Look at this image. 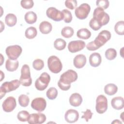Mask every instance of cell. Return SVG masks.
I'll return each mask as SVG.
<instances>
[{
	"mask_svg": "<svg viewBox=\"0 0 124 124\" xmlns=\"http://www.w3.org/2000/svg\"><path fill=\"white\" fill-rule=\"evenodd\" d=\"M47 16L55 21H60L63 20V15L62 11L58 10L56 8L51 7L48 8L46 11Z\"/></svg>",
	"mask_w": 124,
	"mask_h": 124,
	"instance_id": "obj_11",
	"label": "cell"
},
{
	"mask_svg": "<svg viewBox=\"0 0 124 124\" xmlns=\"http://www.w3.org/2000/svg\"><path fill=\"white\" fill-rule=\"evenodd\" d=\"M111 105L112 108L117 110H120L124 107V100L122 97L117 96L111 99Z\"/></svg>",
	"mask_w": 124,
	"mask_h": 124,
	"instance_id": "obj_19",
	"label": "cell"
},
{
	"mask_svg": "<svg viewBox=\"0 0 124 124\" xmlns=\"http://www.w3.org/2000/svg\"><path fill=\"white\" fill-rule=\"evenodd\" d=\"M22 51V47L19 45L10 46L6 47L5 52L9 59L16 60L19 57Z\"/></svg>",
	"mask_w": 124,
	"mask_h": 124,
	"instance_id": "obj_8",
	"label": "cell"
},
{
	"mask_svg": "<svg viewBox=\"0 0 124 124\" xmlns=\"http://www.w3.org/2000/svg\"><path fill=\"white\" fill-rule=\"evenodd\" d=\"M65 121L69 123L76 122L79 118V113L75 109H70L66 111L64 115Z\"/></svg>",
	"mask_w": 124,
	"mask_h": 124,
	"instance_id": "obj_16",
	"label": "cell"
},
{
	"mask_svg": "<svg viewBox=\"0 0 124 124\" xmlns=\"http://www.w3.org/2000/svg\"><path fill=\"white\" fill-rule=\"evenodd\" d=\"M65 6L70 10H74L77 6V1L76 0H67L65 1Z\"/></svg>",
	"mask_w": 124,
	"mask_h": 124,
	"instance_id": "obj_40",
	"label": "cell"
},
{
	"mask_svg": "<svg viewBox=\"0 0 124 124\" xmlns=\"http://www.w3.org/2000/svg\"><path fill=\"white\" fill-rule=\"evenodd\" d=\"M20 80L15 79L11 81H6L2 84L0 87V99L4 96L6 93L10 92L17 89L20 84Z\"/></svg>",
	"mask_w": 124,
	"mask_h": 124,
	"instance_id": "obj_3",
	"label": "cell"
},
{
	"mask_svg": "<svg viewBox=\"0 0 124 124\" xmlns=\"http://www.w3.org/2000/svg\"><path fill=\"white\" fill-rule=\"evenodd\" d=\"M0 56H1V63H0V65H2V62H2V59H3V56H2V54H0Z\"/></svg>",
	"mask_w": 124,
	"mask_h": 124,
	"instance_id": "obj_44",
	"label": "cell"
},
{
	"mask_svg": "<svg viewBox=\"0 0 124 124\" xmlns=\"http://www.w3.org/2000/svg\"><path fill=\"white\" fill-rule=\"evenodd\" d=\"M16 106V99L13 96L8 97L2 103L3 110L6 112L12 111Z\"/></svg>",
	"mask_w": 124,
	"mask_h": 124,
	"instance_id": "obj_13",
	"label": "cell"
},
{
	"mask_svg": "<svg viewBox=\"0 0 124 124\" xmlns=\"http://www.w3.org/2000/svg\"><path fill=\"white\" fill-rule=\"evenodd\" d=\"M112 123H113V124H122V122H120V121H119V120H115L113 122H112Z\"/></svg>",
	"mask_w": 124,
	"mask_h": 124,
	"instance_id": "obj_42",
	"label": "cell"
},
{
	"mask_svg": "<svg viewBox=\"0 0 124 124\" xmlns=\"http://www.w3.org/2000/svg\"><path fill=\"white\" fill-rule=\"evenodd\" d=\"M47 66L49 70L53 73L57 74L61 71L62 65L61 60L56 56H51L47 60Z\"/></svg>",
	"mask_w": 124,
	"mask_h": 124,
	"instance_id": "obj_5",
	"label": "cell"
},
{
	"mask_svg": "<svg viewBox=\"0 0 124 124\" xmlns=\"http://www.w3.org/2000/svg\"><path fill=\"white\" fill-rule=\"evenodd\" d=\"M58 95L57 90L54 87L49 88L46 93L47 97L50 100L55 99Z\"/></svg>",
	"mask_w": 124,
	"mask_h": 124,
	"instance_id": "obj_31",
	"label": "cell"
},
{
	"mask_svg": "<svg viewBox=\"0 0 124 124\" xmlns=\"http://www.w3.org/2000/svg\"><path fill=\"white\" fill-rule=\"evenodd\" d=\"M20 83L24 86L28 87L31 85L32 79L31 76L30 67L27 64H24L21 69V76L20 77Z\"/></svg>",
	"mask_w": 124,
	"mask_h": 124,
	"instance_id": "obj_6",
	"label": "cell"
},
{
	"mask_svg": "<svg viewBox=\"0 0 124 124\" xmlns=\"http://www.w3.org/2000/svg\"><path fill=\"white\" fill-rule=\"evenodd\" d=\"M90 10V6L88 3H84L76 8L75 14L78 18L82 20L87 17Z\"/></svg>",
	"mask_w": 124,
	"mask_h": 124,
	"instance_id": "obj_9",
	"label": "cell"
},
{
	"mask_svg": "<svg viewBox=\"0 0 124 124\" xmlns=\"http://www.w3.org/2000/svg\"><path fill=\"white\" fill-rule=\"evenodd\" d=\"M63 15V20L65 23H69L72 20V15L71 13L67 9H63L62 11Z\"/></svg>",
	"mask_w": 124,
	"mask_h": 124,
	"instance_id": "obj_36",
	"label": "cell"
},
{
	"mask_svg": "<svg viewBox=\"0 0 124 124\" xmlns=\"http://www.w3.org/2000/svg\"><path fill=\"white\" fill-rule=\"evenodd\" d=\"M46 106V100L42 97H37L32 100L31 103V108L38 111L41 112L44 111Z\"/></svg>",
	"mask_w": 124,
	"mask_h": 124,
	"instance_id": "obj_12",
	"label": "cell"
},
{
	"mask_svg": "<svg viewBox=\"0 0 124 124\" xmlns=\"http://www.w3.org/2000/svg\"><path fill=\"white\" fill-rule=\"evenodd\" d=\"M117 86L113 83L108 84L104 87V92L105 93L108 95L115 94L117 92Z\"/></svg>",
	"mask_w": 124,
	"mask_h": 124,
	"instance_id": "obj_24",
	"label": "cell"
},
{
	"mask_svg": "<svg viewBox=\"0 0 124 124\" xmlns=\"http://www.w3.org/2000/svg\"><path fill=\"white\" fill-rule=\"evenodd\" d=\"M18 102L21 107H26L30 102L29 97L25 94H21L18 97Z\"/></svg>",
	"mask_w": 124,
	"mask_h": 124,
	"instance_id": "obj_32",
	"label": "cell"
},
{
	"mask_svg": "<svg viewBox=\"0 0 124 124\" xmlns=\"http://www.w3.org/2000/svg\"><path fill=\"white\" fill-rule=\"evenodd\" d=\"M32 66L33 68L37 71L41 70L44 66V61L40 59H36L33 62Z\"/></svg>",
	"mask_w": 124,
	"mask_h": 124,
	"instance_id": "obj_35",
	"label": "cell"
},
{
	"mask_svg": "<svg viewBox=\"0 0 124 124\" xmlns=\"http://www.w3.org/2000/svg\"><path fill=\"white\" fill-rule=\"evenodd\" d=\"M93 18L95 19L102 26L107 25L109 21V15L100 7H97L94 9L93 13Z\"/></svg>",
	"mask_w": 124,
	"mask_h": 124,
	"instance_id": "obj_4",
	"label": "cell"
},
{
	"mask_svg": "<svg viewBox=\"0 0 124 124\" xmlns=\"http://www.w3.org/2000/svg\"><path fill=\"white\" fill-rule=\"evenodd\" d=\"M85 46V43L82 40L72 41L69 43L68 49L71 53H76L82 50Z\"/></svg>",
	"mask_w": 124,
	"mask_h": 124,
	"instance_id": "obj_14",
	"label": "cell"
},
{
	"mask_svg": "<svg viewBox=\"0 0 124 124\" xmlns=\"http://www.w3.org/2000/svg\"><path fill=\"white\" fill-rule=\"evenodd\" d=\"M101 56L97 52H94L91 54L89 57V63L93 67H98L101 64Z\"/></svg>",
	"mask_w": 124,
	"mask_h": 124,
	"instance_id": "obj_18",
	"label": "cell"
},
{
	"mask_svg": "<svg viewBox=\"0 0 124 124\" xmlns=\"http://www.w3.org/2000/svg\"><path fill=\"white\" fill-rule=\"evenodd\" d=\"M74 33V30L72 28L67 26L63 28L61 31L62 35L66 38H69L71 37Z\"/></svg>",
	"mask_w": 124,
	"mask_h": 124,
	"instance_id": "obj_28",
	"label": "cell"
},
{
	"mask_svg": "<svg viewBox=\"0 0 124 124\" xmlns=\"http://www.w3.org/2000/svg\"><path fill=\"white\" fill-rule=\"evenodd\" d=\"M19 62L17 60H12L8 59L5 63V67L7 71L13 72L16 71L18 67Z\"/></svg>",
	"mask_w": 124,
	"mask_h": 124,
	"instance_id": "obj_22",
	"label": "cell"
},
{
	"mask_svg": "<svg viewBox=\"0 0 124 124\" xmlns=\"http://www.w3.org/2000/svg\"><path fill=\"white\" fill-rule=\"evenodd\" d=\"M78 74L73 70L69 69L62 74L58 82V85L62 91H67L71 87V83L78 79Z\"/></svg>",
	"mask_w": 124,
	"mask_h": 124,
	"instance_id": "obj_1",
	"label": "cell"
},
{
	"mask_svg": "<svg viewBox=\"0 0 124 124\" xmlns=\"http://www.w3.org/2000/svg\"><path fill=\"white\" fill-rule=\"evenodd\" d=\"M5 22L6 24L9 27H13L15 26L17 22L16 16L13 14L9 13L7 14L5 18Z\"/></svg>",
	"mask_w": 124,
	"mask_h": 124,
	"instance_id": "obj_25",
	"label": "cell"
},
{
	"mask_svg": "<svg viewBox=\"0 0 124 124\" xmlns=\"http://www.w3.org/2000/svg\"><path fill=\"white\" fill-rule=\"evenodd\" d=\"M108 109V100L105 96L99 95L96 100L95 109L99 114H103Z\"/></svg>",
	"mask_w": 124,
	"mask_h": 124,
	"instance_id": "obj_10",
	"label": "cell"
},
{
	"mask_svg": "<svg viewBox=\"0 0 124 124\" xmlns=\"http://www.w3.org/2000/svg\"><path fill=\"white\" fill-rule=\"evenodd\" d=\"M66 43L62 38L57 39L54 42V47L58 50H62L65 48Z\"/></svg>",
	"mask_w": 124,
	"mask_h": 124,
	"instance_id": "obj_29",
	"label": "cell"
},
{
	"mask_svg": "<svg viewBox=\"0 0 124 124\" xmlns=\"http://www.w3.org/2000/svg\"><path fill=\"white\" fill-rule=\"evenodd\" d=\"M20 4L24 9H30L33 6L34 2L32 0H22Z\"/></svg>",
	"mask_w": 124,
	"mask_h": 124,
	"instance_id": "obj_37",
	"label": "cell"
},
{
	"mask_svg": "<svg viewBox=\"0 0 124 124\" xmlns=\"http://www.w3.org/2000/svg\"><path fill=\"white\" fill-rule=\"evenodd\" d=\"M37 15L33 11H29L27 12L24 16L25 21L29 24L34 23L37 20Z\"/></svg>",
	"mask_w": 124,
	"mask_h": 124,
	"instance_id": "obj_23",
	"label": "cell"
},
{
	"mask_svg": "<svg viewBox=\"0 0 124 124\" xmlns=\"http://www.w3.org/2000/svg\"><path fill=\"white\" fill-rule=\"evenodd\" d=\"M77 36L80 39H88L91 37V32L86 28H82L78 31Z\"/></svg>",
	"mask_w": 124,
	"mask_h": 124,
	"instance_id": "obj_26",
	"label": "cell"
},
{
	"mask_svg": "<svg viewBox=\"0 0 124 124\" xmlns=\"http://www.w3.org/2000/svg\"><path fill=\"white\" fill-rule=\"evenodd\" d=\"M114 30L118 35H123L124 34V21L122 20L117 22L115 25Z\"/></svg>",
	"mask_w": 124,
	"mask_h": 124,
	"instance_id": "obj_30",
	"label": "cell"
},
{
	"mask_svg": "<svg viewBox=\"0 0 124 124\" xmlns=\"http://www.w3.org/2000/svg\"><path fill=\"white\" fill-rule=\"evenodd\" d=\"M46 120V115L42 113L38 112L30 114L28 122L30 124H41L44 123Z\"/></svg>",
	"mask_w": 124,
	"mask_h": 124,
	"instance_id": "obj_15",
	"label": "cell"
},
{
	"mask_svg": "<svg viewBox=\"0 0 124 124\" xmlns=\"http://www.w3.org/2000/svg\"><path fill=\"white\" fill-rule=\"evenodd\" d=\"M89 26L94 31H97L102 27V26L93 18L91 19L89 22Z\"/></svg>",
	"mask_w": 124,
	"mask_h": 124,
	"instance_id": "obj_38",
	"label": "cell"
},
{
	"mask_svg": "<svg viewBox=\"0 0 124 124\" xmlns=\"http://www.w3.org/2000/svg\"><path fill=\"white\" fill-rule=\"evenodd\" d=\"M0 73H1V79H0V81H1L2 80V79L3 78H4V76H2V75H3L4 74H3V72L1 71H0Z\"/></svg>",
	"mask_w": 124,
	"mask_h": 124,
	"instance_id": "obj_43",
	"label": "cell"
},
{
	"mask_svg": "<svg viewBox=\"0 0 124 124\" xmlns=\"http://www.w3.org/2000/svg\"><path fill=\"white\" fill-rule=\"evenodd\" d=\"M70 104L73 107H78L82 102V98L81 95L78 93L72 94L69 98Z\"/></svg>",
	"mask_w": 124,
	"mask_h": 124,
	"instance_id": "obj_20",
	"label": "cell"
},
{
	"mask_svg": "<svg viewBox=\"0 0 124 124\" xmlns=\"http://www.w3.org/2000/svg\"><path fill=\"white\" fill-rule=\"evenodd\" d=\"M29 113L26 110H22L19 111L17 115V118L18 120L21 122H26L30 116Z\"/></svg>",
	"mask_w": 124,
	"mask_h": 124,
	"instance_id": "obj_34",
	"label": "cell"
},
{
	"mask_svg": "<svg viewBox=\"0 0 124 124\" xmlns=\"http://www.w3.org/2000/svg\"><path fill=\"white\" fill-rule=\"evenodd\" d=\"M83 115L82 116L81 118L84 119L87 122L90 119H91L93 116V113L90 109H87L85 111H83Z\"/></svg>",
	"mask_w": 124,
	"mask_h": 124,
	"instance_id": "obj_41",
	"label": "cell"
},
{
	"mask_svg": "<svg viewBox=\"0 0 124 124\" xmlns=\"http://www.w3.org/2000/svg\"><path fill=\"white\" fill-rule=\"evenodd\" d=\"M109 2L108 0H98L96 1V5L103 10L106 9L109 6Z\"/></svg>",
	"mask_w": 124,
	"mask_h": 124,
	"instance_id": "obj_39",
	"label": "cell"
},
{
	"mask_svg": "<svg viewBox=\"0 0 124 124\" xmlns=\"http://www.w3.org/2000/svg\"><path fill=\"white\" fill-rule=\"evenodd\" d=\"M37 31L36 29L34 27H30L28 28L25 32V35L27 38L31 39L34 38L37 35Z\"/></svg>",
	"mask_w": 124,
	"mask_h": 124,
	"instance_id": "obj_27",
	"label": "cell"
},
{
	"mask_svg": "<svg viewBox=\"0 0 124 124\" xmlns=\"http://www.w3.org/2000/svg\"><path fill=\"white\" fill-rule=\"evenodd\" d=\"M87 59L83 54H78L75 56L73 60V63L77 68H81L84 66L86 63Z\"/></svg>",
	"mask_w": 124,
	"mask_h": 124,
	"instance_id": "obj_17",
	"label": "cell"
},
{
	"mask_svg": "<svg viewBox=\"0 0 124 124\" xmlns=\"http://www.w3.org/2000/svg\"><path fill=\"white\" fill-rule=\"evenodd\" d=\"M50 81V77L46 72L41 74L35 82V87L39 91H43L48 86Z\"/></svg>",
	"mask_w": 124,
	"mask_h": 124,
	"instance_id": "obj_7",
	"label": "cell"
},
{
	"mask_svg": "<svg viewBox=\"0 0 124 124\" xmlns=\"http://www.w3.org/2000/svg\"><path fill=\"white\" fill-rule=\"evenodd\" d=\"M111 38V33L108 30H103L99 33L94 41L89 43L86 48L90 51H94L103 46Z\"/></svg>",
	"mask_w": 124,
	"mask_h": 124,
	"instance_id": "obj_2",
	"label": "cell"
},
{
	"mask_svg": "<svg viewBox=\"0 0 124 124\" xmlns=\"http://www.w3.org/2000/svg\"><path fill=\"white\" fill-rule=\"evenodd\" d=\"M117 56L116 50L112 48L108 49L105 52V57L108 60H114Z\"/></svg>",
	"mask_w": 124,
	"mask_h": 124,
	"instance_id": "obj_33",
	"label": "cell"
},
{
	"mask_svg": "<svg viewBox=\"0 0 124 124\" xmlns=\"http://www.w3.org/2000/svg\"><path fill=\"white\" fill-rule=\"evenodd\" d=\"M52 25L48 21H44L40 24L39 30L43 34H46L50 33L52 31Z\"/></svg>",
	"mask_w": 124,
	"mask_h": 124,
	"instance_id": "obj_21",
	"label": "cell"
}]
</instances>
